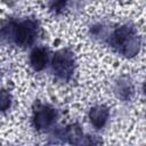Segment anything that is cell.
I'll return each instance as SVG.
<instances>
[{
    "instance_id": "cell-1",
    "label": "cell",
    "mask_w": 146,
    "mask_h": 146,
    "mask_svg": "<svg viewBox=\"0 0 146 146\" xmlns=\"http://www.w3.org/2000/svg\"><path fill=\"white\" fill-rule=\"evenodd\" d=\"M111 44L117 49L119 52L127 57H132L137 55L140 46V39L136 33L135 29L129 25H123L117 27L110 40Z\"/></svg>"
},
{
    "instance_id": "cell-2",
    "label": "cell",
    "mask_w": 146,
    "mask_h": 146,
    "mask_svg": "<svg viewBox=\"0 0 146 146\" xmlns=\"http://www.w3.org/2000/svg\"><path fill=\"white\" fill-rule=\"evenodd\" d=\"M9 33L7 34L18 46H31L38 36V24L33 19H26L19 23H13L7 26Z\"/></svg>"
},
{
    "instance_id": "cell-3",
    "label": "cell",
    "mask_w": 146,
    "mask_h": 146,
    "mask_svg": "<svg viewBox=\"0 0 146 146\" xmlns=\"http://www.w3.org/2000/svg\"><path fill=\"white\" fill-rule=\"evenodd\" d=\"M51 68H52L54 74L57 78L64 81L70 80L74 72L73 54L67 49L58 50L51 59Z\"/></svg>"
},
{
    "instance_id": "cell-4",
    "label": "cell",
    "mask_w": 146,
    "mask_h": 146,
    "mask_svg": "<svg viewBox=\"0 0 146 146\" xmlns=\"http://www.w3.org/2000/svg\"><path fill=\"white\" fill-rule=\"evenodd\" d=\"M56 110L49 105L38 104L33 110V124L38 130H46L56 120Z\"/></svg>"
},
{
    "instance_id": "cell-5",
    "label": "cell",
    "mask_w": 146,
    "mask_h": 146,
    "mask_svg": "<svg viewBox=\"0 0 146 146\" xmlns=\"http://www.w3.org/2000/svg\"><path fill=\"white\" fill-rule=\"evenodd\" d=\"M110 111L104 105H97L90 108L89 111V119L94 127L96 128H103L108 119Z\"/></svg>"
},
{
    "instance_id": "cell-6",
    "label": "cell",
    "mask_w": 146,
    "mask_h": 146,
    "mask_svg": "<svg viewBox=\"0 0 146 146\" xmlns=\"http://www.w3.org/2000/svg\"><path fill=\"white\" fill-rule=\"evenodd\" d=\"M30 63L35 71H42L48 63V50L44 47L34 48L30 56Z\"/></svg>"
},
{
    "instance_id": "cell-7",
    "label": "cell",
    "mask_w": 146,
    "mask_h": 146,
    "mask_svg": "<svg viewBox=\"0 0 146 146\" xmlns=\"http://www.w3.org/2000/svg\"><path fill=\"white\" fill-rule=\"evenodd\" d=\"M66 136L70 140V143L72 144H79L80 140L83 138V135H82V131L81 129L78 127V125H70L66 130Z\"/></svg>"
},
{
    "instance_id": "cell-8",
    "label": "cell",
    "mask_w": 146,
    "mask_h": 146,
    "mask_svg": "<svg viewBox=\"0 0 146 146\" xmlns=\"http://www.w3.org/2000/svg\"><path fill=\"white\" fill-rule=\"evenodd\" d=\"M10 104H11V96H10V94L7 90H5V89L0 90V111L1 112L7 111L10 107Z\"/></svg>"
},
{
    "instance_id": "cell-9",
    "label": "cell",
    "mask_w": 146,
    "mask_h": 146,
    "mask_svg": "<svg viewBox=\"0 0 146 146\" xmlns=\"http://www.w3.org/2000/svg\"><path fill=\"white\" fill-rule=\"evenodd\" d=\"M67 3V0H49V7L55 13L62 11Z\"/></svg>"
}]
</instances>
